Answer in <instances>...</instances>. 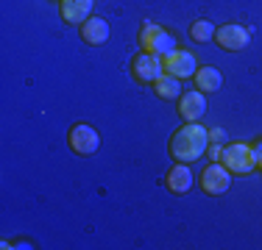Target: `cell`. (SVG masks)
I'll return each instance as SVG.
<instances>
[{
  "mask_svg": "<svg viewBox=\"0 0 262 250\" xmlns=\"http://www.w3.org/2000/svg\"><path fill=\"white\" fill-rule=\"evenodd\" d=\"M140 45L142 50H148V53H157V56H170L173 50H176V36L170 34V31H165L162 25L145 20L140 28Z\"/></svg>",
  "mask_w": 262,
  "mask_h": 250,
  "instance_id": "7a4b0ae2",
  "label": "cell"
},
{
  "mask_svg": "<svg viewBox=\"0 0 262 250\" xmlns=\"http://www.w3.org/2000/svg\"><path fill=\"white\" fill-rule=\"evenodd\" d=\"M223 164L232 175H248L257 170V156H254V145L246 142H232V145L223 147Z\"/></svg>",
  "mask_w": 262,
  "mask_h": 250,
  "instance_id": "3957f363",
  "label": "cell"
},
{
  "mask_svg": "<svg viewBox=\"0 0 262 250\" xmlns=\"http://www.w3.org/2000/svg\"><path fill=\"white\" fill-rule=\"evenodd\" d=\"M207 131H209V142H223V136H226L221 128H207Z\"/></svg>",
  "mask_w": 262,
  "mask_h": 250,
  "instance_id": "e0dca14e",
  "label": "cell"
},
{
  "mask_svg": "<svg viewBox=\"0 0 262 250\" xmlns=\"http://www.w3.org/2000/svg\"><path fill=\"white\" fill-rule=\"evenodd\" d=\"M165 184H167V189H170L173 195H187V192L192 189V184H195V175H192L190 164H184V161H176V164L167 170Z\"/></svg>",
  "mask_w": 262,
  "mask_h": 250,
  "instance_id": "8fae6325",
  "label": "cell"
},
{
  "mask_svg": "<svg viewBox=\"0 0 262 250\" xmlns=\"http://www.w3.org/2000/svg\"><path fill=\"white\" fill-rule=\"evenodd\" d=\"M78 31H81V39H84L86 45H92V47L106 45L109 36H112V28H109V22H106L103 17H90L84 25H78Z\"/></svg>",
  "mask_w": 262,
  "mask_h": 250,
  "instance_id": "7c38bea8",
  "label": "cell"
},
{
  "mask_svg": "<svg viewBox=\"0 0 262 250\" xmlns=\"http://www.w3.org/2000/svg\"><path fill=\"white\" fill-rule=\"evenodd\" d=\"M207 147H209V131L201 122H184L182 128L173 131L170 142H167L173 161H184V164H192L195 159L207 156Z\"/></svg>",
  "mask_w": 262,
  "mask_h": 250,
  "instance_id": "6da1fadb",
  "label": "cell"
},
{
  "mask_svg": "<svg viewBox=\"0 0 262 250\" xmlns=\"http://www.w3.org/2000/svg\"><path fill=\"white\" fill-rule=\"evenodd\" d=\"M179 114H182L184 122H198L207 114V95L201 89L182 92V97H179Z\"/></svg>",
  "mask_w": 262,
  "mask_h": 250,
  "instance_id": "9c48e42d",
  "label": "cell"
},
{
  "mask_svg": "<svg viewBox=\"0 0 262 250\" xmlns=\"http://www.w3.org/2000/svg\"><path fill=\"white\" fill-rule=\"evenodd\" d=\"M165 72H170V75H176V78H192L198 70V61H195V53H190V50H182V47H176L170 56H165Z\"/></svg>",
  "mask_w": 262,
  "mask_h": 250,
  "instance_id": "ba28073f",
  "label": "cell"
},
{
  "mask_svg": "<svg viewBox=\"0 0 262 250\" xmlns=\"http://www.w3.org/2000/svg\"><path fill=\"white\" fill-rule=\"evenodd\" d=\"M251 39V31L246 25H237V22H226L221 28H215V42L221 50H229V53H240L243 47L248 45Z\"/></svg>",
  "mask_w": 262,
  "mask_h": 250,
  "instance_id": "8992f818",
  "label": "cell"
},
{
  "mask_svg": "<svg viewBox=\"0 0 262 250\" xmlns=\"http://www.w3.org/2000/svg\"><path fill=\"white\" fill-rule=\"evenodd\" d=\"M198 184H201V189L207 192V195L217 197V195H223V192H229V186H232V172L226 170L223 161H212V164L204 167Z\"/></svg>",
  "mask_w": 262,
  "mask_h": 250,
  "instance_id": "5b68a950",
  "label": "cell"
},
{
  "mask_svg": "<svg viewBox=\"0 0 262 250\" xmlns=\"http://www.w3.org/2000/svg\"><path fill=\"white\" fill-rule=\"evenodd\" d=\"M254 156H257V167L262 170V142H257V145H254Z\"/></svg>",
  "mask_w": 262,
  "mask_h": 250,
  "instance_id": "ac0fdd59",
  "label": "cell"
},
{
  "mask_svg": "<svg viewBox=\"0 0 262 250\" xmlns=\"http://www.w3.org/2000/svg\"><path fill=\"white\" fill-rule=\"evenodd\" d=\"M190 39L192 42H212V39H215V22L195 20L190 25Z\"/></svg>",
  "mask_w": 262,
  "mask_h": 250,
  "instance_id": "9a60e30c",
  "label": "cell"
},
{
  "mask_svg": "<svg viewBox=\"0 0 262 250\" xmlns=\"http://www.w3.org/2000/svg\"><path fill=\"white\" fill-rule=\"evenodd\" d=\"M207 156H209L212 161H221V159H223V147H221V142H209Z\"/></svg>",
  "mask_w": 262,
  "mask_h": 250,
  "instance_id": "2e32d148",
  "label": "cell"
},
{
  "mask_svg": "<svg viewBox=\"0 0 262 250\" xmlns=\"http://www.w3.org/2000/svg\"><path fill=\"white\" fill-rule=\"evenodd\" d=\"M92 6H95V0H59L61 22H67V25H84L92 17Z\"/></svg>",
  "mask_w": 262,
  "mask_h": 250,
  "instance_id": "30bf717a",
  "label": "cell"
},
{
  "mask_svg": "<svg viewBox=\"0 0 262 250\" xmlns=\"http://www.w3.org/2000/svg\"><path fill=\"white\" fill-rule=\"evenodd\" d=\"M67 142H70L73 153H78V156H92V153L98 150V145H101V134H98L92 125L78 122V125H73V128H70Z\"/></svg>",
  "mask_w": 262,
  "mask_h": 250,
  "instance_id": "52a82bcc",
  "label": "cell"
},
{
  "mask_svg": "<svg viewBox=\"0 0 262 250\" xmlns=\"http://www.w3.org/2000/svg\"><path fill=\"white\" fill-rule=\"evenodd\" d=\"M154 92L162 100H179L182 97V78H176L170 72H162L157 78V84H154Z\"/></svg>",
  "mask_w": 262,
  "mask_h": 250,
  "instance_id": "5bb4252c",
  "label": "cell"
},
{
  "mask_svg": "<svg viewBox=\"0 0 262 250\" xmlns=\"http://www.w3.org/2000/svg\"><path fill=\"white\" fill-rule=\"evenodd\" d=\"M162 72H165V61H162V56H157V53L140 50V53L131 59V75H134V81H140V84H145V86L157 84V78Z\"/></svg>",
  "mask_w": 262,
  "mask_h": 250,
  "instance_id": "277c9868",
  "label": "cell"
},
{
  "mask_svg": "<svg viewBox=\"0 0 262 250\" xmlns=\"http://www.w3.org/2000/svg\"><path fill=\"white\" fill-rule=\"evenodd\" d=\"M192 78H195V86L204 92V95H212V92H217L223 86V75H221L217 67H198Z\"/></svg>",
  "mask_w": 262,
  "mask_h": 250,
  "instance_id": "4fadbf2b",
  "label": "cell"
}]
</instances>
